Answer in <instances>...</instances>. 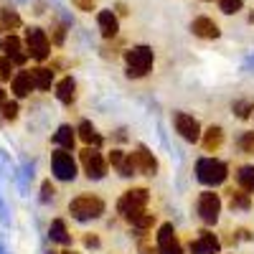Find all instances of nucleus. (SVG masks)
Listing matches in <instances>:
<instances>
[{
	"mask_svg": "<svg viewBox=\"0 0 254 254\" xmlns=\"http://www.w3.org/2000/svg\"><path fill=\"white\" fill-rule=\"evenodd\" d=\"M97 23H99V31H102L104 38H115L117 31H120V20H117V15L112 10H102L97 15Z\"/></svg>",
	"mask_w": 254,
	"mask_h": 254,
	"instance_id": "obj_15",
	"label": "nucleus"
},
{
	"mask_svg": "<svg viewBox=\"0 0 254 254\" xmlns=\"http://www.w3.org/2000/svg\"><path fill=\"white\" fill-rule=\"evenodd\" d=\"M125 155H127V153H122V150H112V153H110V163L117 168V165L125 160Z\"/></svg>",
	"mask_w": 254,
	"mask_h": 254,
	"instance_id": "obj_35",
	"label": "nucleus"
},
{
	"mask_svg": "<svg viewBox=\"0 0 254 254\" xmlns=\"http://www.w3.org/2000/svg\"><path fill=\"white\" fill-rule=\"evenodd\" d=\"M69 214L76 219V221H89V219H99L104 214V201L99 196H92V193H81L76 196L71 203H69Z\"/></svg>",
	"mask_w": 254,
	"mask_h": 254,
	"instance_id": "obj_1",
	"label": "nucleus"
},
{
	"mask_svg": "<svg viewBox=\"0 0 254 254\" xmlns=\"http://www.w3.org/2000/svg\"><path fill=\"white\" fill-rule=\"evenodd\" d=\"M249 20H252V23H254V10H252V13H249Z\"/></svg>",
	"mask_w": 254,
	"mask_h": 254,
	"instance_id": "obj_40",
	"label": "nucleus"
},
{
	"mask_svg": "<svg viewBox=\"0 0 254 254\" xmlns=\"http://www.w3.org/2000/svg\"><path fill=\"white\" fill-rule=\"evenodd\" d=\"M0 254H5V249H3V242H0Z\"/></svg>",
	"mask_w": 254,
	"mask_h": 254,
	"instance_id": "obj_42",
	"label": "nucleus"
},
{
	"mask_svg": "<svg viewBox=\"0 0 254 254\" xmlns=\"http://www.w3.org/2000/svg\"><path fill=\"white\" fill-rule=\"evenodd\" d=\"M229 176V168L226 163L216 160V158H201L196 163V178L203 186H221Z\"/></svg>",
	"mask_w": 254,
	"mask_h": 254,
	"instance_id": "obj_3",
	"label": "nucleus"
},
{
	"mask_svg": "<svg viewBox=\"0 0 254 254\" xmlns=\"http://www.w3.org/2000/svg\"><path fill=\"white\" fill-rule=\"evenodd\" d=\"M3 102H5V92H3V89H0V104H3Z\"/></svg>",
	"mask_w": 254,
	"mask_h": 254,
	"instance_id": "obj_39",
	"label": "nucleus"
},
{
	"mask_svg": "<svg viewBox=\"0 0 254 254\" xmlns=\"http://www.w3.org/2000/svg\"><path fill=\"white\" fill-rule=\"evenodd\" d=\"M76 132H79V137L87 142L89 147H99L102 145V135L94 130V125L89 122V120H84V122H79V127H76Z\"/></svg>",
	"mask_w": 254,
	"mask_h": 254,
	"instance_id": "obj_18",
	"label": "nucleus"
},
{
	"mask_svg": "<svg viewBox=\"0 0 254 254\" xmlns=\"http://www.w3.org/2000/svg\"><path fill=\"white\" fill-rule=\"evenodd\" d=\"M155 252H158V244L153 247L150 242H145V239L140 242V254H155Z\"/></svg>",
	"mask_w": 254,
	"mask_h": 254,
	"instance_id": "obj_36",
	"label": "nucleus"
},
{
	"mask_svg": "<svg viewBox=\"0 0 254 254\" xmlns=\"http://www.w3.org/2000/svg\"><path fill=\"white\" fill-rule=\"evenodd\" d=\"M54 193H56V190H54V186H51V181H46L44 186H41V201H51L54 198Z\"/></svg>",
	"mask_w": 254,
	"mask_h": 254,
	"instance_id": "obj_33",
	"label": "nucleus"
},
{
	"mask_svg": "<svg viewBox=\"0 0 254 254\" xmlns=\"http://www.w3.org/2000/svg\"><path fill=\"white\" fill-rule=\"evenodd\" d=\"M0 79L3 81H13V61L10 59H0Z\"/></svg>",
	"mask_w": 254,
	"mask_h": 254,
	"instance_id": "obj_30",
	"label": "nucleus"
},
{
	"mask_svg": "<svg viewBox=\"0 0 254 254\" xmlns=\"http://www.w3.org/2000/svg\"><path fill=\"white\" fill-rule=\"evenodd\" d=\"M54 44H64V26L61 23L54 26Z\"/></svg>",
	"mask_w": 254,
	"mask_h": 254,
	"instance_id": "obj_37",
	"label": "nucleus"
},
{
	"mask_svg": "<svg viewBox=\"0 0 254 254\" xmlns=\"http://www.w3.org/2000/svg\"><path fill=\"white\" fill-rule=\"evenodd\" d=\"M147 198H150V193H147L145 188H130V190H125L122 198L117 201V211L125 219H130L135 214H142L145 206H147Z\"/></svg>",
	"mask_w": 254,
	"mask_h": 254,
	"instance_id": "obj_4",
	"label": "nucleus"
},
{
	"mask_svg": "<svg viewBox=\"0 0 254 254\" xmlns=\"http://www.w3.org/2000/svg\"><path fill=\"white\" fill-rule=\"evenodd\" d=\"M71 3H74V8H79V10H92L94 8V0H71Z\"/></svg>",
	"mask_w": 254,
	"mask_h": 254,
	"instance_id": "obj_34",
	"label": "nucleus"
},
{
	"mask_svg": "<svg viewBox=\"0 0 254 254\" xmlns=\"http://www.w3.org/2000/svg\"><path fill=\"white\" fill-rule=\"evenodd\" d=\"M10 87L15 92V97H28L36 87H33V79H31V71H18L10 81Z\"/></svg>",
	"mask_w": 254,
	"mask_h": 254,
	"instance_id": "obj_16",
	"label": "nucleus"
},
{
	"mask_svg": "<svg viewBox=\"0 0 254 254\" xmlns=\"http://www.w3.org/2000/svg\"><path fill=\"white\" fill-rule=\"evenodd\" d=\"M51 171L59 181H74L76 178V163L71 158V153L66 150H56L51 155Z\"/></svg>",
	"mask_w": 254,
	"mask_h": 254,
	"instance_id": "obj_7",
	"label": "nucleus"
},
{
	"mask_svg": "<svg viewBox=\"0 0 254 254\" xmlns=\"http://www.w3.org/2000/svg\"><path fill=\"white\" fill-rule=\"evenodd\" d=\"M155 244H158V252H160V254H183V247H181V242H178V237H176L173 224H163V226H160Z\"/></svg>",
	"mask_w": 254,
	"mask_h": 254,
	"instance_id": "obj_10",
	"label": "nucleus"
},
{
	"mask_svg": "<svg viewBox=\"0 0 254 254\" xmlns=\"http://www.w3.org/2000/svg\"><path fill=\"white\" fill-rule=\"evenodd\" d=\"M173 125H176V130L181 132L183 140H188V142H198L201 140V125H198L196 117H190L186 112H176L173 115Z\"/></svg>",
	"mask_w": 254,
	"mask_h": 254,
	"instance_id": "obj_9",
	"label": "nucleus"
},
{
	"mask_svg": "<svg viewBox=\"0 0 254 254\" xmlns=\"http://www.w3.org/2000/svg\"><path fill=\"white\" fill-rule=\"evenodd\" d=\"M74 132H76V130H71L69 125H61L59 130H56V135H54V142L61 145L64 150H71L74 142H76V135H74Z\"/></svg>",
	"mask_w": 254,
	"mask_h": 254,
	"instance_id": "obj_20",
	"label": "nucleus"
},
{
	"mask_svg": "<svg viewBox=\"0 0 254 254\" xmlns=\"http://www.w3.org/2000/svg\"><path fill=\"white\" fill-rule=\"evenodd\" d=\"M239 147H242V153L254 155V132H244V135L239 137Z\"/></svg>",
	"mask_w": 254,
	"mask_h": 254,
	"instance_id": "obj_32",
	"label": "nucleus"
},
{
	"mask_svg": "<svg viewBox=\"0 0 254 254\" xmlns=\"http://www.w3.org/2000/svg\"><path fill=\"white\" fill-rule=\"evenodd\" d=\"M56 97H59V102H64V104H71V102L76 99V81H74L71 76L61 79V81L56 84Z\"/></svg>",
	"mask_w": 254,
	"mask_h": 254,
	"instance_id": "obj_17",
	"label": "nucleus"
},
{
	"mask_svg": "<svg viewBox=\"0 0 254 254\" xmlns=\"http://www.w3.org/2000/svg\"><path fill=\"white\" fill-rule=\"evenodd\" d=\"M234 112H237V117L247 120V117L254 112V102H247V99H242V102H234Z\"/></svg>",
	"mask_w": 254,
	"mask_h": 254,
	"instance_id": "obj_28",
	"label": "nucleus"
},
{
	"mask_svg": "<svg viewBox=\"0 0 254 254\" xmlns=\"http://www.w3.org/2000/svg\"><path fill=\"white\" fill-rule=\"evenodd\" d=\"M153 49L150 46H135L125 54V61H127V76L132 79H140L145 76L147 71L153 69Z\"/></svg>",
	"mask_w": 254,
	"mask_h": 254,
	"instance_id": "obj_2",
	"label": "nucleus"
},
{
	"mask_svg": "<svg viewBox=\"0 0 254 254\" xmlns=\"http://www.w3.org/2000/svg\"><path fill=\"white\" fill-rule=\"evenodd\" d=\"M130 158H132V163H135V171H137V173H142V176H155L158 160L153 158V153L147 150L145 145H140L135 153H130Z\"/></svg>",
	"mask_w": 254,
	"mask_h": 254,
	"instance_id": "obj_11",
	"label": "nucleus"
},
{
	"mask_svg": "<svg viewBox=\"0 0 254 254\" xmlns=\"http://www.w3.org/2000/svg\"><path fill=\"white\" fill-rule=\"evenodd\" d=\"M0 23H3L5 31H15V28L20 26V15H18L15 10L5 8V10H0Z\"/></svg>",
	"mask_w": 254,
	"mask_h": 254,
	"instance_id": "obj_26",
	"label": "nucleus"
},
{
	"mask_svg": "<svg viewBox=\"0 0 254 254\" xmlns=\"http://www.w3.org/2000/svg\"><path fill=\"white\" fill-rule=\"evenodd\" d=\"M221 142H224V130H221V127H208L206 135H203V147H206V150L208 153L211 150H219Z\"/></svg>",
	"mask_w": 254,
	"mask_h": 254,
	"instance_id": "obj_22",
	"label": "nucleus"
},
{
	"mask_svg": "<svg viewBox=\"0 0 254 254\" xmlns=\"http://www.w3.org/2000/svg\"><path fill=\"white\" fill-rule=\"evenodd\" d=\"M26 49L36 61H46L51 54V41L46 36V31L41 28H28L26 31Z\"/></svg>",
	"mask_w": 254,
	"mask_h": 254,
	"instance_id": "obj_5",
	"label": "nucleus"
},
{
	"mask_svg": "<svg viewBox=\"0 0 254 254\" xmlns=\"http://www.w3.org/2000/svg\"><path fill=\"white\" fill-rule=\"evenodd\" d=\"M219 249H221V242L216 239V234H211V231H201L198 239H193L188 244L190 254H219Z\"/></svg>",
	"mask_w": 254,
	"mask_h": 254,
	"instance_id": "obj_12",
	"label": "nucleus"
},
{
	"mask_svg": "<svg viewBox=\"0 0 254 254\" xmlns=\"http://www.w3.org/2000/svg\"><path fill=\"white\" fill-rule=\"evenodd\" d=\"M3 49H5V59H10L13 64H26L28 54L23 51V44H20L18 36H8L3 41Z\"/></svg>",
	"mask_w": 254,
	"mask_h": 254,
	"instance_id": "obj_13",
	"label": "nucleus"
},
{
	"mask_svg": "<svg viewBox=\"0 0 254 254\" xmlns=\"http://www.w3.org/2000/svg\"><path fill=\"white\" fill-rule=\"evenodd\" d=\"M242 5H244V0H219V8H221V13H226V15L239 13Z\"/></svg>",
	"mask_w": 254,
	"mask_h": 254,
	"instance_id": "obj_27",
	"label": "nucleus"
},
{
	"mask_svg": "<svg viewBox=\"0 0 254 254\" xmlns=\"http://www.w3.org/2000/svg\"><path fill=\"white\" fill-rule=\"evenodd\" d=\"M81 163H84L87 176L94 178V181L104 178V173H107V163H104V158H102V153L97 150V147H84L81 150Z\"/></svg>",
	"mask_w": 254,
	"mask_h": 254,
	"instance_id": "obj_8",
	"label": "nucleus"
},
{
	"mask_svg": "<svg viewBox=\"0 0 254 254\" xmlns=\"http://www.w3.org/2000/svg\"><path fill=\"white\" fill-rule=\"evenodd\" d=\"M237 181H239L242 190H249V193H254V165H244V168H239Z\"/></svg>",
	"mask_w": 254,
	"mask_h": 254,
	"instance_id": "obj_25",
	"label": "nucleus"
},
{
	"mask_svg": "<svg viewBox=\"0 0 254 254\" xmlns=\"http://www.w3.org/2000/svg\"><path fill=\"white\" fill-rule=\"evenodd\" d=\"M196 208H198V216L206 224H216L219 214H221V198H219V193H214V190H203V193L198 196Z\"/></svg>",
	"mask_w": 254,
	"mask_h": 254,
	"instance_id": "obj_6",
	"label": "nucleus"
},
{
	"mask_svg": "<svg viewBox=\"0 0 254 254\" xmlns=\"http://www.w3.org/2000/svg\"><path fill=\"white\" fill-rule=\"evenodd\" d=\"M229 206H231V211H247L252 206V198H249V193H244V190H231Z\"/></svg>",
	"mask_w": 254,
	"mask_h": 254,
	"instance_id": "obj_24",
	"label": "nucleus"
},
{
	"mask_svg": "<svg viewBox=\"0 0 254 254\" xmlns=\"http://www.w3.org/2000/svg\"><path fill=\"white\" fill-rule=\"evenodd\" d=\"M190 31H193L198 38H219V26L214 23L211 18H206V15H201V18H196L193 23H190Z\"/></svg>",
	"mask_w": 254,
	"mask_h": 254,
	"instance_id": "obj_14",
	"label": "nucleus"
},
{
	"mask_svg": "<svg viewBox=\"0 0 254 254\" xmlns=\"http://www.w3.org/2000/svg\"><path fill=\"white\" fill-rule=\"evenodd\" d=\"M117 171H120V176H125V178H130V176L137 173V171H135V163H132V158H130V153H127L125 160L117 165Z\"/></svg>",
	"mask_w": 254,
	"mask_h": 254,
	"instance_id": "obj_29",
	"label": "nucleus"
},
{
	"mask_svg": "<svg viewBox=\"0 0 254 254\" xmlns=\"http://www.w3.org/2000/svg\"><path fill=\"white\" fill-rule=\"evenodd\" d=\"M84 244H87V247H99V239L89 234V237H84Z\"/></svg>",
	"mask_w": 254,
	"mask_h": 254,
	"instance_id": "obj_38",
	"label": "nucleus"
},
{
	"mask_svg": "<svg viewBox=\"0 0 254 254\" xmlns=\"http://www.w3.org/2000/svg\"><path fill=\"white\" fill-rule=\"evenodd\" d=\"M49 237L51 242H59V244H71V234L66 231V224H64L61 219L51 221V229H49Z\"/></svg>",
	"mask_w": 254,
	"mask_h": 254,
	"instance_id": "obj_21",
	"label": "nucleus"
},
{
	"mask_svg": "<svg viewBox=\"0 0 254 254\" xmlns=\"http://www.w3.org/2000/svg\"><path fill=\"white\" fill-rule=\"evenodd\" d=\"M127 221H130V224L135 226V231H137V234L142 237L147 229H153V224H155V216H153V214H145V211H142V214H135V216H130Z\"/></svg>",
	"mask_w": 254,
	"mask_h": 254,
	"instance_id": "obj_23",
	"label": "nucleus"
},
{
	"mask_svg": "<svg viewBox=\"0 0 254 254\" xmlns=\"http://www.w3.org/2000/svg\"><path fill=\"white\" fill-rule=\"evenodd\" d=\"M0 115H3V120H15L18 117V104L15 102H3L0 104Z\"/></svg>",
	"mask_w": 254,
	"mask_h": 254,
	"instance_id": "obj_31",
	"label": "nucleus"
},
{
	"mask_svg": "<svg viewBox=\"0 0 254 254\" xmlns=\"http://www.w3.org/2000/svg\"><path fill=\"white\" fill-rule=\"evenodd\" d=\"M31 79H33V87H36V89L46 92V89H51L54 71L46 69V66H36V69H31Z\"/></svg>",
	"mask_w": 254,
	"mask_h": 254,
	"instance_id": "obj_19",
	"label": "nucleus"
},
{
	"mask_svg": "<svg viewBox=\"0 0 254 254\" xmlns=\"http://www.w3.org/2000/svg\"><path fill=\"white\" fill-rule=\"evenodd\" d=\"M61 254H76V252H71V249H66V252H61Z\"/></svg>",
	"mask_w": 254,
	"mask_h": 254,
	"instance_id": "obj_41",
	"label": "nucleus"
}]
</instances>
